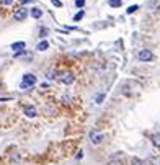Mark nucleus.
<instances>
[{
	"mask_svg": "<svg viewBox=\"0 0 160 165\" xmlns=\"http://www.w3.org/2000/svg\"><path fill=\"white\" fill-rule=\"evenodd\" d=\"M137 57H139L140 62H150V61L154 59V54H152V51H149V49H142V51H139Z\"/></svg>",
	"mask_w": 160,
	"mask_h": 165,
	"instance_id": "f257e3e1",
	"label": "nucleus"
},
{
	"mask_svg": "<svg viewBox=\"0 0 160 165\" xmlns=\"http://www.w3.org/2000/svg\"><path fill=\"white\" fill-rule=\"evenodd\" d=\"M36 83V77L33 74H26L23 77V83H21V88H28V87H33Z\"/></svg>",
	"mask_w": 160,
	"mask_h": 165,
	"instance_id": "f03ea898",
	"label": "nucleus"
},
{
	"mask_svg": "<svg viewBox=\"0 0 160 165\" xmlns=\"http://www.w3.org/2000/svg\"><path fill=\"white\" fill-rule=\"evenodd\" d=\"M26 15H28V10L26 8H18V10L13 13V18H15L16 21H23L26 18Z\"/></svg>",
	"mask_w": 160,
	"mask_h": 165,
	"instance_id": "7ed1b4c3",
	"label": "nucleus"
},
{
	"mask_svg": "<svg viewBox=\"0 0 160 165\" xmlns=\"http://www.w3.org/2000/svg\"><path fill=\"white\" fill-rule=\"evenodd\" d=\"M60 80H62V83H65V85H70V83L74 82V74L70 72H64L62 75H60Z\"/></svg>",
	"mask_w": 160,
	"mask_h": 165,
	"instance_id": "20e7f679",
	"label": "nucleus"
},
{
	"mask_svg": "<svg viewBox=\"0 0 160 165\" xmlns=\"http://www.w3.org/2000/svg\"><path fill=\"white\" fill-rule=\"evenodd\" d=\"M90 141H92V144H100L101 141H103V134L92 131V133H90Z\"/></svg>",
	"mask_w": 160,
	"mask_h": 165,
	"instance_id": "39448f33",
	"label": "nucleus"
},
{
	"mask_svg": "<svg viewBox=\"0 0 160 165\" xmlns=\"http://www.w3.org/2000/svg\"><path fill=\"white\" fill-rule=\"evenodd\" d=\"M23 48H25V43H23V41H18V43L12 44V51H13V53H20V51H23Z\"/></svg>",
	"mask_w": 160,
	"mask_h": 165,
	"instance_id": "423d86ee",
	"label": "nucleus"
},
{
	"mask_svg": "<svg viewBox=\"0 0 160 165\" xmlns=\"http://www.w3.org/2000/svg\"><path fill=\"white\" fill-rule=\"evenodd\" d=\"M25 115L28 118H35L36 116V108L35 106H25Z\"/></svg>",
	"mask_w": 160,
	"mask_h": 165,
	"instance_id": "0eeeda50",
	"label": "nucleus"
},
{
	"mask_svg": "<svg viewBox=\"0 0 160 165\" xmlns=\"http://www.w3.org/2000/svg\"><path fill=\"white\" fill-rule=\"evenodd\" d=\"M121 159H123V155H119V154L113 155L110 159V162H108V165H118V162H121Z\"/></svg>",
	"mask_w": 160,
	"mask_h": 165,
	"instance_id": "6e6552de",
	"label": "nucleus"
},
{
	"mask_svg": "<svg viewBox=\"0 0 160 165\" xmlns=\"http://www.w3.org/2000/svg\"><path fill=\"white\" fill-rule=\"evenodd\" d=\"M48 48H49L48 41H41V43H38V46H36L38 51H48Z\"/></svg>",
	"mask_w": 160,
	"mask_h": 165,
	"instance_id": "1a4fd4ad",
	"label": "nucleus"
},
{
	"mask_svg": "<svg viewBox=\"0 0 160 165\" xmlns=\"http://www.w3.org/2000/svg\"><path fill=\"white\" fill-rule=\"evenodd\" d=\"M41 15H43L41 8H31V16L33 18H41Z\"/></svg>",
	"mask_w": 160,
	"mask_h": 165,
	"instance_id": "9d476101",
	"label": "nucleus"
},
{
	"mask_svg": "<svg viewBox=\"0 0 160 165\" xmlns=\"http://www.w3.org/2000/svg\"><path fill=\"white\" fill-rule=\"evenodd\" d=\"M108 3H110V7L119 8L121 5H123V0H108Z\"/></svg>",
	"mask_w": 160,
	"mask_h": 165,
	"instance_id": "9b49d317",
	"label": "nucleus"
},
{
	"mask_svg": "<svg viewBox=\"0 0 160 165\" xmlns=\"http://www.w3.org/2000/svg\"><path fill=\"white\" fill-rule=\"evenodd\" d=\"M46 79H49V80H53V79H56V70H53V69H49V70H48V74H46Z\"/></svg>",
	"mask_w": 160,
	"mask_h": 165,
	"instance_id": "f8f14e48",
	"label": "nucleus"
},
{
	"mask_svg": "<svg viewBox=\"0 0 160 165\" xmlns=\"http://www.w3.org/2000/svg\"><path fill=\"white\" fill-rule=\"evenodd\" d=\"M152 141H154V144L157 145V147H160V134H154L152 136Z\"/></svg>",
	"mask_w": 160,
	"mask_h": 165,
	"instance_id": "ddd939ff",
	"label": "nucleus"
},
{
	"mask_svg": "<svg viewBox=\"0 0 160 165\" xmlns=\"http://www.w3.org/2000/svg\"><path fill=\"white\" fill-rule=\"evenodd\" d=\"M82 18H83V12L80 10L78 13H75V16H74V21H78V20H82Z\"/></svg>",
	"mask_w": 160,
	"mask_h": 165,
	"instance_id": "4468645a",
	"label": "nucleus"
},
{
	"mask_svg": "<svg viewBox=\"0 0 160 165\" xmlns=\"http://www.w3.org/2000/svg\"><path fill=\"white\" fill-rule=\"evenodd\" d=\"M137 8H139V7H137V5H131V7H129V8H128V13H134V12H136V10H137Z\"/></svg>",
	"mask_w": 160,
	"mask_h": 165,
	"instance_id": "2eb2a0df",
	"label": "nucleus"
},
{
	"mask_svg": "<svg viewBox=\"0 0 160 165\" xmlns=\"http://www.w3.org/2000/svg\"><path fill=\"white\" fill-rule=\"evenodd\" d=\"M75 5H77V7H83V5H85V0H75Z\"/></svg>",
	"mask_w": 160,
	"mask_h": 165,
	"instance_id": "dca6fc26",
	"label": "nucleus"
},
{
	"mask_svg": "<svg viewBox=\"0 0 160 165\" xmlns=\"http://www.w3.org/2000/svg\"><path fill=\"white\" fill-rule=\"evenodd\" d=\"M12 2H13V0H0V3H2V5H10Z\"/></svg>",
	"mask_w": 160,
	"mask_h": 165,
	"instance_id": "f3484780",
	"label": "nucleus"
},
{
	"mask_svg": "<svg viewBox=\"0 0 160 165\" xmlns=\"http://www.w3.org/2000/svg\"><path fill=\"white\" fill-rule=\"evenodd\" d=\"M133 165H142V162L139 159H133Z\"/></svg>",
	"mask_w": 160,
	"mask_h": 165,
	"instance_id": "a211bd4d",
	"label": "nucleus"
},
{
	"mask_svg": "<svg viewBox=\"0 0 160 165\" xmlns=\"http://www.w3.org/2000/svg\"><path fill=\"white\" fill-rule=\"evenodd\" d=\"M103 98H105V95H98V97H96V103H101Z\"/></svg>",
	"mask_w": 160,
	"mask_h": 165,
	"instance_id": "6ab92c4d",
	"label": "nucleus"
},
{
	"mask_svg": "<svg viewBox=\"0 0 160 165\" xmlns=\"http://www.w3.org/2000/svg\"><path fill=\"white\" fill-rule=\"evenodd\" d=\"M53 3L56 7H60V0H53Z\"/></svg>",
	"mask_w": 160,
	"mask_h": 165,
	"instance_id": "aec40b11",
	"label": "nucleus"
}]
</instances>
